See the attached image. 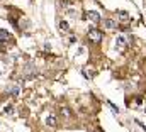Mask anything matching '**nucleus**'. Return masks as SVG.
Segmentation results:
<instances>
[{
	"label": "nucleus",
	"mask_w": 146,
	"mask_h": 132,
	"mask_svg": "<svg viewBox=\"0 0 146 132\" xmlns=\"http://www.w3.org/2000/svg\"><path fill=\"white\" fill-rule=\"evenodd\" d=\"M88 37H90L94 42H100V39H102V32H100V31H97L95 27H92V29L88 31Z\"/></svg>",
	"instance_id": "nucleus-1"
},
{
	"label": "nucleus",
	"mask_w": 146,
	"mask_h": 132,
	"mask_svg": "<svg viewBox=\"0 0 146 132\" xmlns=\"http://www.w3.org/2000/svg\"><path fill=\"white\" fill-rule=\"evenodd\" d=\"M46 125H48V127H56V125H58L56 117H54V115H48V117H46Z\"/></svg>",
	"instance_id": "nucleus-2"
},
{
	"label": "nucleus",
	"mask_w": 146,
	"mask_h": 132,
	"mask_svg": "<svg viewBox=\"0 0 146 132\" xmlns=\"http://www.w3.org/2000/svg\"><path fill=\"white\" fill-rule=\"evenodd\" d=\"M104 26H106V29L112 31V29H115V26H117V24H115L112 19H106V20H104Z\"/></svg>",
	"instance_id": "nucleus-3"
},
{
	"label": "nucleus",
	"mask_w": 146,
	"mask_h": 132,
	"mask_svg": "<svg viewBox=\"0 0 146 132\" xmlns=\"http://www.w3.org/2000/svg\"><path fill=\"white\" fill-rule=\"evenodd\" d=\"M87 15H88V19H90V20H94L95 24L100 20V17H99V12H88Z\"/></svg>",
	"instance_id": "nucleus-4"
},
{
	"label": "nucleus",
	"mask_w": 146,
	"mask_h": 132,
	"mask_svg": "<svg viewBox=\"0 0 146 132\" xmlns=\"http://www.w3.org/2000/svg\"><path fill=\"white\" fill-rule=\"evenodd\" d=\"M9 93H10L12 97H19V93H21V88H19V86H10V88H9Z\"/></svg>",
	"instance_id": "nucleus-5"
},
{
	"label": "nucleus",
	"mask_w": 146,
	"mask_h": 132,
	"mask_svg": "<svg viewBox=\"0 0 146 132\" xmlns=\"http://www.w3.org/2000/svg\"><path fill=\"white\" fill-rule=\"evenodd\" d=\"M60 31H61V32H66V31H68V22H66V20H61V22H60Z\"/></svg>",
	"instance_id": "nucleus-6"
},
{
	"label": "nucleus",
	"mask_w": 146,
	"mask_h": 132,
	"mask_svg": "<svg viewBox=\"0 0 146 132\" xmlns=\"http://www.w3.org/2000/svg\"><path fill=\"white\" fill-rule=\"evenodd\" d=\"M119 19H121V20H129V14L124 12V10H121V12H119Z\"/></svg>",
	"instance_id": "nucleus-7"
},
{
	"label": "nucleus",
	"mask_w": 146,
	"mask_h": 132,
	"mask_svg": "<svg viewBox=\"0 0 146 132\" xmlns=\"http://www.w3.org/2000/svg\"><path fill=\"white\" fill-rule=\"evenodd\" d=\"M3 114H5V115H12V114H14V107H12V105H7L5 110H3Z\"/></svg>",
	"instance_id": "nucleus-8"
},
{
	"label": "nucleus",
	"mask_w": 146,
	"mask_h": 132,
	"mask_svg": "<svg viewBox=\"0 0 146 132\" xmlns=\"http://www.w3.org/2000/svg\"><path fill=\"white\" fill-rule=\"evenodd\" d=\"M3 39H9V32L5 29H0V41H3Z\"/></svg>",
	"instance_id": "nucleus-9"
},
{
	"label": "nucleus",
	"mask_w": 146,
	"mask_h": 132,
	"mask_svg": "<svg viewBox=\"0 0 146 132\" xmlns=\"http://www.w3.org/2000/svg\"><path fill=\"white\" fill-rule=\"evenodd\" d=\"M61 115H65V117H72V112H70V108L63 107V108H61Z\"/></svg>",
	"instance_id": "nucleus-10"
},
{
	"label": "nucleus",
	"mask_w": 146,
	"mask_h": 132,
	"mask_svg": "<svg viewBox=\"0 0 146 132\" xmlns=\"http://www.w3.org/2000/svg\"><path fill=\"white\" fill-rule=\"evenodd\" d=\"M115 42H117V46H124V44H126V39H124L122 36H119V37L115 39Z\"/></svg>",
	"instance_id": "nucleus-11"
}]
</instances>
